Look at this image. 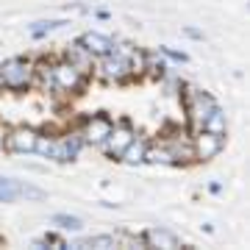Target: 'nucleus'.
Returning a JSON list of instances; mask_svg holds the SVG:
<instances>
[{
  "label": "nucleus",
  "instance_id": "f3484780",
  "mask_svg": "<svg viewBox=\"0 0 250 250\" xmlns=\"http://www.w3.org/2000/svg\"><path fill=\"white\" fill-rule=\"evenodd\" d=\"M164 72H167V64H164L161 53L156 56V53H147V50H145V75H147V78L161 81V78H164Z\"/></svg>",
  "mask_w": 250,
  "mask_h": 250
},
{
  "label": "nucleus",
  "instance_id": "393cba45",
  "mask_svg": "<svg viewBox=\"0 0 250 250\" xmlns=\"http://www.w3.org/2000/svg\"><path fill=\"white\" fill-rule=\"evenodd\" d=\"M208 192H214V195H220V192H223V184H217V181H214V184L208 187Z\"/></svg>",
  "mask_w": 250,
  "mask_h": 250
},
{
  "label": "nucleus",
  "instance_id": "6e6552de",
  "mask_svg": "<svg viewBox=\"0 0 250 250\" xmlns=\"http://www.w3.org/2000/svg\"><path fill=\"white\" fill-rule=\"evenodd\" d=\"M225 147V136H217L211 131H195L192 134V153H195L197 164H206V161L217 159Z\"/></svg>",
  "mask_w": 250,
  "mask_h": 250
},
{
  "label": "nucleus",
  "instance_id": "aec40b11",
  "mask_svg": "<svg viewBox=\"0 0 250 250\" xmlns=\"http://www.w3.org/2000/svg\"><path fill=\"white\" fill-rule=\"evenodd\" d=\"M64 25H70V22H67V20H39V22L31 25V36H34V39H45L50 31H59V28H64Z\"/></svg>",
  "mask_w": 250,
  "mask_h": 250
},
{
  "label": "nucleus",
  "instance_id": "f257e3e1",
  "mask_svg": "<svg viewBox=\"0 0 250 250\" xmlns=\"http://www.w3.org/2000/svg\"><path fill=\"white\" fill-rule=\"evenodd\" d=\"M92 72L98 75L103 83H128L134 78V67H131V45H123L117 47L108 56H100L98 64L92 67Z\"/></svg>",
  "mask_w": 250,
  "mask_h": 250
},
{
  "label": "nucleus",
  "instance_id": "5701e85b",
  "mask_svg": "<svg viewBox=\"0 0 250 250\" xmlns=\"http://www.w3.org/2000/svg\"><path fill=\"white\" fill-rule=\"evenodd\" d=\"M159 53L167 56V59H172V62H178V64H187V62H189V56L184 53V50H172V47H167V45L159 47Z\"/></svg>",
  "mask_w": 250,
  "mask_h": 250
},
{
  "label": "nucleus",
  "instance_id": "412c9836",
  "mask_svg": "<svg viewBox=\"0 0 250 250\" xmlns=\"http://www.w3.org/2000/svg\"><path fill=\"white\" fill-rule=\"evenodd\" d=\"M20 197L39 203V200H47V192H45V189H39V187H31V184H22V181H20Z\"/></svg>",
  "mask_w": 250,
  "mask_h": 250
},
{
  "label": "nucleus",
  "instance_id": "ddd939ff",
  "mask_svg": "<svg viewBox=\"0 0 250 250\" xmlns=\"http://www.w3.org/2000/svg\"><path fill=\"white\" fill-rule=\"evenodd\" d=\"M67 248H75V250H83V248L114 250V248H120V236H117V233H98V236H86V239H78L75 245H67Z\"/></svg>",
  "mask_w": 250,
  "mask_h": 250
},
{
  "label": "nucleus",
  "instance_id": "f03ea898",
  "mask_svg": "<svg viewBox=\"0 0 250 250\" xmlns=\"http://www.w3.org/2000/svg\"><path fill=\"white\" fill-rule=\"evenodd\" d=\"M181 98H184V111H187L192 134H195V131H203L206 117L211 114L220 103H217L208 92L197 89V86H192V83H181Z\"/></svg>",
  "mask_w": 250,
  "mask_h": 250
},
{
  "label": "nucleus",
  "instance_id": "9b49d317",
  "mask_svg": "<svg viewBox=\"0 0 250 250\" xmlns=\"http://www.w3.org/2000/svg\"><path fill=\"white\" fill-rule=\"evenodd\" d=\"M78 42L86 47V50H89L95 59H100V56H108L111 50H114V45H117L111 36L100 34V31H86V34H81V36H78Z\"/></svg>",
  "mask_w": 250,
  "mask_h": 250
},
{
  "label": "nucleus",
  "instance_id": "a211bd4d",
  "mask_svg": "<svg viewBox=\"0 0 250 250\" xmlns=\"http://www.w3.org/2000/svg\"><path fill=\"white\" fill-rule=\"evenodd\" d=\"M50 223H53L59 231H70V233L83 231V220L75 217V214H53V217H50Z\"/></svg>",
  "mask_w": 250,
  "mask_h": 250
},
{
  "label": "nucleus",
  "instance_id": "bb28decb",
  "mask_svg": "<svg viewBox=\"0 0 250 250\" xmlns=\"http://www.w3.org/2000/svg\"><path fill=\"white\" fill-rule=\"evenodd\" d=\"M0 89H3V86H0Z\"/></svg>",
  "mask_w": 250,
  "mask_h": 250
},
{
  "label": "nucleus",
  "instance_id": "4be33fe9",
  "mask_svg": "<svg viewBox=\"0 0 250 250\" xmlns=\"http://www.w3.org/2000/svg\"><path fill=\"white\" fill-rule=\"evenodd\" d=\"M34 248H59V250H64L67 248V242H64L59 233H45V236L34 239Z\"/></svg>",
  "mask_w": 250,
  "mask_h": 250
},
{
  "label": "nucleus",
  "instance_id": "4468645a",
  "mask_svg": "<svg viewBox=\"0 0 250 250\" xmlns=\"http://www.w3.org/2000/svg\"><path fill=\"white\" fill-rule=\"evenodd\" d=\"M145 164H161V167H178L175 164V159H172V153L164 147V145H150L147 142V147H145Z\"/></svg>",
  "mask_w": 250,
  "mask_h": 250
},
{
  "label": "nucleus",
  "instance_id": "7ed1b4c3",
  "mask_svg": "<svg viewBox=\"0 0 250 250\" xmlns=\"http://www.w3.org/2000/svg\"><path fill=\"white\" fill-rule=\"evenodd\" d=\"M36 83L34 72V59L25 56H11L0 64V86L9 92H25Z\"/></svg>",
  "mask_w": 250,
  "mask_h": 250
},
{
  "label": "nucleus",
  "instance_id": "dca6fc26",
  "mask_svg": "<svg viewBox=\"0 0 250 250\" xmlns=\"http://www.w3.org/2000/svg\"><path fill=\"white\" fill-rule=\"evenodd\" d=\"M203 131H211V134H217V136H228V117H225V111L220 106L206 117Z\"/></svg>",
  "mask_w": 250,
  "mask_h": 250
},
{
  "label": "nucleus",
  "instance_id": "2eb2a0df",
  "mask_svg": "<svg viewBox=\"0 0 250 250\" xmlns=\"http://www.w3.org/2000/svg\"><path fill=\"white\" fill-rule=\"evenodd\" d=\"M145 147H147V142H145L142 136H134L131 145L123 150L120 161H125V164H145Z\"/></svg>",
  "mask_w": 250,
  "mask_h": 250
},
{
  "label": "nucleus",
  "instance_id": "0eeeda50",
  "mask_svg": "<svg viewBox=\"0 0 250 250\" xmlns=\"http://www.w3.org/2000/svg\"><path fill=\"white\" fill-rule=\"evenodd\" d=\"M111 128H114V120L108 114H103V111H98V114L83 117L78 134H81V139H83V145H98L100 147V142L111 134Z\"/></svg>",
  "mask_w": 250,
  "mask_h": 250
},
{
  "label": "nucleus",
  "instance_id": "f8f14e48",
  "mask_svg": "<svg viewBox=\"0 0 250 250\" xmlns=\"http://www.w3.org/2000/svg\"><path fill=\"white\" fill-rule=\"evenodd\" d=\"M64 59H67L70 64H75L78 70H83L86 75H92V64H95V56H92L89 50H86V47L81 45L78 39H75V42H72L70 47H67V53H64Z\"/></svg>",
  "mask_w": 250,
  "mask_h": 250
},
{
  "label": "nucleus",
  "instance_id": "1a4fd4ad",
  "mask_svg": "<svg viewBox=\"0 0 250 250\" xmlns=\"http://www.w3.org/2000/svg\"><path fill=\"white\" fill-rule=\"evenodd\" d=\"M159 142L172 153V159H175V164H178V167H184V164H192V161H195V153H192V136L184 134V131L164 134Z\"/></svg>",
  "mask_w": 250,
  "mask_h": 250
},
{
  "label": "nucleus",
  "instance_id": "39448f33",
  "mask_svg": "<svg viewBox=\"0 0 250 250\" xmlns=\"http://www.w3.org/2000/svg\"><path fill=\"white\" fill-rule=\"evenodd\" d=\"M36 139H39V131L31 128V125H14L6 131L3 136V142L0 147L6 153H20V156H28V153H34L36 147Z\"/></svg>",
  "mask_w": 250,
  "mask_h": 250
},
{
  "label": "nucleus",
  "instance_id": "20e7f679",
  "mask_svg": "<svg viewBox=\"0 0 250 250\" xmlns=\"http://www.w3.org/2000/svg\"><path fill=\"white\" fill-rule=\"evenodd\" d=\"M89 83V75L83 70H78L75 64H70L67 59L53 62L50 67V89L64 92V95H81Z\"/></svg>",
  "mask_w": 250,
  "mask_h": 250
},
{
  "label": "nucleus",
  "instance_id": "b1692460",
  "mask_svg": "<svg viewBox=\"0 0 250 250\" xmlns=\"http://www.w3.org/2000/svg\"><path fill=\"white\" fill-rule=\"evenodd\" d=\"M184 34H187L189 39H203V34H200L197 28H184Z\"/></svg>",
  "mask_w": 250,
  "mask_h": 250
},
{
  "label": "nucleus",
  "instance_id": "a878e982",
  "mask_svg": "<svg viewBox=\"0 0 250 250\" xmlns=\"http://www.w3.org/2000/svg\"><path fill=\"white\" fill-rule=\"evenodd\" d=\"M0 142H3V136H0Z\"/></svg>",
  "mask_w": 250,
  "mask_h": 250
},
{
  "label": "nucleus",
  "instance_id": "9d476101",
  "mask_svg": "<svg viewBox=\"0 0 250 250\" xmlns=\"http://www.w3.org/2000/svg\"><path fill=\"white\" fill-rule=\"evenodd\" d=\"M142 242L145 248H161V250H178L181 248V239L170 228H159V225H153L147 231L142 233Z\"/></svg>",
  "mask_w": 250,
  "mask_h": 250
},
{
  "label": "nucleus",
  "instance_id": "423d86ee",
  "mask_svg": "<svg viewBox=\"0 0 250 250\" xmlns=\"http://www.w3.org/2000/svg\"><path fill=\"white\" fill-rule=\"evenodd\" d=\"M136 136L134 125L128 123V120H120V123H114V128H111V134L100 142V147H103V153H106V159L111 161H120V156H123V150L131 145V139Z\"/></svg>",
  "mask_w": 250,
  "mask_h": 250
},
{
  "label": "nucleus",
  "instance_id": "6ab92c4d",
  "mask_svg": "<svg viewBox=\"0 0 250 250\" xmlns=\"http://www.w3.org/2000/svg\"><path fill=\"white\" fill-rule=\"evenodd\" d=\"M20 200V181L0 175V203H17Z\"/></svg>",
  "mask_w": 250,
  "mask_h": 250
}]
</instances>
